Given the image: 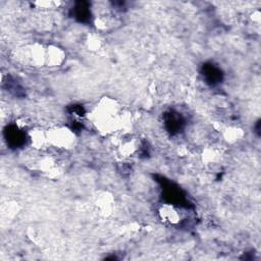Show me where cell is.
<instances>
[{"instance_id":"obj_4","label":"cell","mask_w":261,"mask_h":261,"mask_svg":"<svg viewBox=\"0 0 261 261\" xmlns=\"http://www.w3.org/2000/svg\"><path fill=\"white\" fill-rule=\"evenodd\" d=\"M86 3L81 2L78 4V6L76 7V17L80 22H86L89 20V16H90V11L88 9L87 6H85Z\"/></svg>"},{"instance_id":"obj_1","label":"cell","mask_w":261,"mask_h":261,"mask_svg":"<svg viewBox=\"0 0 261 261\" xmlns=\"http://www.w3.org/2000/svg\"><path fill=\"white\" fill-rule=\"evenodd\" d=\"M164 124L170 133L177 134L181 132V130L184 127V119L180 114L171 111V113L164 116Z\"/></svg>"},{"instance_id":"obj_2","label":"cell","mask_w":261,"mask_h":261,"mask_svg":"<svg viewBox=\"0 0 261 261\" xmlns=\"http://www.w3.org/2000/svg\"><path fill=\"white\" fill-rule=\"evenodd\" d=\"M203 76L210 85H216L222 79V73L220 69L212 64H207L203 66Z\"/></svg>"},{"instance_id":"obj_3","label":"cell","mask_w":261,"mask_h":261,"mask_svg":"<svg viewBox=\"0 0 261 261\" xmlns=\"http://www.w3.org/2000/svg\"><path fill=\"white\" fill-rule=\"evenodd\" d=\"M6 138L12 147H21L25 144V134L14 126H10L6 130Z\"/></svg>"}]
</instances>
